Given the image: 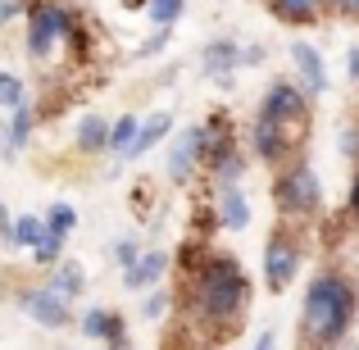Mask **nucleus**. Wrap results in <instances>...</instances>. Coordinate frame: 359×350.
<instances>
[{
    "label": "nucleus",
    "mask_w": 359,
    "mask_h": 350,
    "mask_svg": "<svg viewBox=\"0 0 359 350\" xmlns=\"http://www.w3.org/2000/svg\"><path fill=\"white\" fill-rule=\"evenodd\" d=\"M241 55H237V46L232 41H214L210 51H205V73H210L214 82H223V87H228L232 82V64H237Z\"/></svg>",
    "instance_id": "nucleus-11"
},
{
    "label": "nucleus",
    "mask_w": 359,
    "mask_h": 350,
    "mask_svg": "<svg viewBox=\"0 0 359 350\" xmlns=\"http://www.w3.org/2000/svg\"><path fill=\"white\" fill-rule=\"evenodd\" d=\"M0 105H9V109L23 105V82L14 73H0Z\"/></svg>",
    "instance_id": "nucleus-23"
},
{
    "label": "nucleus",
    "mask_w": 359,
    "mask_h": 350,
    "mask_svg": "<svg viewBox=\"0 0 359 350\" xmlns=\"http://www.w3.org/2000/svg\"><path fill=\"white\" fill-rule=\"evenodd\" d=\"M137 260H141V255H137V245H132V241H118V245H114V264H123V269H132Z\"/></svg>",
    "instance_id": "nucleus-27"
},
{
    "label": "nucleus",
    "mask_w": 359,
    "mask_h": 350,
    "mask_svg": "<svg viewBox=\"0 0 359 350\" xmlns=\"http://www.w3.org/2000/svg\"><path fill=\"white\" fill-rule=\"evenodd\" d=\"M137 132H141V128H137V119H132V114H128V119H118V128L109 132V146H114L118 155H128L132 141H137Z\"/></svg>",
    "instance_id": "nucleus-21"
},
{
    "label": "nucleus",
    "mask_w": 359,
    "mask_h": 350,
    "mask_svg": "<svg viewBox=\"0 0 359 350\" xmlns=\"http://www.w3.org/2000/svg\"><path fill=\"white\" fill-rule=\"evenodd\" d=\"M109 350H132V346H128V332H118V337H109Z\"/></svg>",
    "instance_id": "nucleus-31"
},
{
    "label": "nucleus",
    "mask_w": 359,
    "mask_h": 350,
    "mask_svg": "<svg viewBox=\"0 0 359 350\" xmlns=\"http://www.w3.org/2000/svg\"><path fill=\"white\" fill-rule=\"evenodd\" d=\"M105 141H109V128H105V119L87 114V119L78 123V150H87V155H96V150H105Z\"/></svg>",
    "instance_id": "nucleus-14"
},
{
    "label": "nucleus",
    "mask_w": 359,
    "mask_h": 350,
    "mask_svg": "<svg viewBox=\"0 0 359 350\" xmlns=\"http://www.w3.org/2000/svg\"><path fill=\"white\" fill-rule=\"evenodd\" d=\"M351 210L359 214V182H355V191H351Z\"/></svg>",
    "instance_id": "nucleus-35"
},
{
    "label": "nucleus",
    "mask_w": 359,
    "mask_h": 350,
    "mask_svg": "<svg viewBox=\"0 0 359 350\" xmlns=\"http://www.w3.org/2000/svg\"><path fill=\"white\" fill-rule=\"evenodd\" d=\"M255 150H259L264 159H278L282 150H287V137H282V123L259 114V123H255Z\"/></svg>",
    "instance_id": "nucleus-12"
},
{
    "label": "nucleus",
    "mask_w": 359,
    "mask_h": 350,
    "mask_svg": "<svg viewBox=\"0 0 359 350\" xmlns=\"http://www.w3.org/2000/svg\"><path fill=\"white\" fill-rule=\"evenodd\" d=\"M278 201H282L287 214H309L318 205V177L309 173V168H291L278 187Z\"/></svg>",
    "instance_id": "nucleus-5"
},
{
    "label": "nucleus",
    "mask_w": 359,
    "mask_h": 350,
    "mask_svg": "<svg viewBox=\"0 0 359 350\" xmlns=\"http://www.w3.org/2000/svg\"><path fill=\"white\" fill-rule=\"evenodd\" d=\"M337 5H341L346 14H359V0H337Z\"/></svg>",
    "instance_id": "nucleus-32"
},
{
    "label": "nucleus",
    "mask_w": 359,
    "mask_h": 350,
    "mask_svg": "<svg viewBox=\"0 0 359 350\" xmlns=\"http://www.w3.org/2000/svg\"><path fill=\"white\" fill-rule=\"evenodd\" d=\"M69 32H73V23L60 5H32V36H27V41H32L36 60H46V55L55 51V41L69 36Z\"/></svg>",
    "instance_id": "nucleus-4"
},
{
    "label": "nucleus",
    "mask_w": 359,
    "mask_h": 350,
    "mask_svg": "<svg viewBox=\"0 0 359 350\" xmlns=\"http://www.w3.org/2000/svg\"><path fill=\"white\" fill-rule=\"evenodd\" d=\"M259 114H269V119H278L282 128H287V123H305V96H300L296 87H291V82H282V87H273L269 96H264V109Z\"/></svg>",
    "instance_id": "nucleus-6"
},
{
    "label": "nucleus",
    "mask_w": 359,
    "mask_h": 350,
    "mask_svg": "<svg viewBox=\"0 0 359 350\" xmlns=\"http://www.w3.org/2000/svg\"><path fill=\"white\" fill-rule=\"evenodd\" d=\"M164 269H168V255H159V250H150V255H141L137 264H132L128 273H123V282H128L132 291H146L150 282H159L164 278Z\"/></svg>",
    "instance_id": "nucleus-10"
},
{
    "label": "nucleus",
    "mask_w": 359,
    "mask_h": 350,
    "mask_svg": "<svg viewBox=\"0 0 359 350\" xmlns=\"http://www.w3.org/2000/svg\"><path fill=\"white\" fill-rule=\"evenodd\" d=\"M255 350H273V332H264V337H259V346H255Z\"/></svg>",
    "instance_id": "nucleus-34"
},
{
    "label": "nucleus",
    "mask_w": 359,
    "mask_h": 350,
    "mask_svg": "<svg viewBox=\"0 0 359 350\" xmlns=\"http://www.w3.org/2000/svg\"><path fill=\"white\" fill-rule=\"evenodd\" d=\"M164 309H168V296H164V291H150V296L141 300V314H146V318H164Z\"/></svg>",
    "instance_id": "nucleus-26"
},
{
    "label": "nucleus",
    "mask_w": 359,
    "mask_h": 350,
    "mask_svg": "<svg viewBox=\"0 0 359 350\" xmlns=\"http://www.w3.org/2000/svg\"><path fill=\"white\" fill-rule=\"evenodd\" d=\"M291 60H296V73L305 82V91H323L327 87V69L318 60V51L309 41H291Z\"/></svg>",
    "instance_id": "nucleus-9"
},
{
    "label": "nucleus",
    "mask_w": 359,
    "mask_h": 350,
    "mask_svg": "<svg viewBox=\"0 0 359 350\" xmlns=\"http://www.w3.org/2000/svg\"><path fill=\"white\" fill-rule=\"evenodd\" d=\"M355 318V287L341 273H323V278L309 282L305 296V318H300V337L305 350H332L346 337Z\"/></svg>",
    "instance_id": "nucleus-1"
},
{
    "label": "nucleus",
    "mask_w": 359,
    "mask_h": 350,
    "mask_svg": "<svg viewBox=\"0 0 359 350\" xmlns=\"http://www.w3.org/2000/svg\"><path fill=\"white\" fill-rule=\"evenodd\" d=\"M55 291H60L64 300L82 291V269H78V264H60V273H55Z\"/></svg>",
    "instance_id": "nucleus-20"
},
{
    "label": "nucleus",
    "mask_w": 359,
    "mask_h": 350,
    "mask_svg": "<svg viewBox=\"0 0 359 350\" xmlns=\"http://www.w3.org/2000/svg\"><path fill=\"white\" fill-rule=\"evenodd\" d=\"M223 223L228 228H245L250 223V205H245V196H241V187H223Z\"/></svg>",
    "instance_id": "nucleus-15"
},
{
    "label": "nucleus",
    "mask_w": 359,
    "mask_h": 350,
    "mask_svg": "<svg viewBox=\"0 0 359 350\" xmlns=\"http://www.w3.org/2000/svg\"><path fill=\"white\" fill-rule=\"evenodd\" d=\"M14 14H18L14 0H0V23H5V18H14Z\"/></svg>",
    "instance_id": "nucleus-29"
},
{
    "label": "nucleus",
    "mask_w": 359,
    "mask_h": 350,
    "mask_svg": "<svg viewBox=\"0 0 359 350\" xmlns=\"http://www.w3.org/2000/svg\"><path fill=\"white\" fill-rule=\"evenodd\" d=\"M296 269H300L296 241H291L287 232H273L269 250H264V278H269V287H273V291H287L291 278H296Z\"/></svg>",
    "instance_id": "nucleus-3"
},
{
    "label": "nucleus",
    "mask_w": 359,
    "mask_h": 350,
    "mask_svg": "<svg viewBox=\"0 0 359 350\" xmlns=\"http://www.w3.org/2000/svg\"><path fill=\"white\" fill-rule=\"evenodd\" d=\"M73 223H78V214H73L69 205H50V214H46V228H50L55 236H69Z\"/></svg>",
    "instance_id": "nucleus-22"
},
{
    "label": "nucleus",
    "mask_w": 359,
    "mask_h": 350,
    "mask_svg": "<svg viewBox=\"0 0 359 350\" xmlns=\"http://www.w3.org/2000/svg\"><path fill=\"white\" fill-rule=\"evenodd\" d=\"M245 296H250V282L241 278L232 255H214L196 278V309L214 323H232L245 309Z\"/></svg>",
    "instance_id": "nucleus-2"
},
{
    "label": "nucleus",
    "mask_w": 359,
    "mask_h": 350,
    "mask_svg": "<svg viewBox=\"0 0 359 350\" xmlns=\"http://www.w3.org/2000/svg\"><path fill=\"white\" fill-rule=\"evenodd\" d=\"M164 46H168V27H159V32H155V36L146 41V55H159Z\"/></svg>",
    "instance_id": "nucleus-28"
},
{
    "label": "nucleus",
    "mask_w": 359,
    "mask_h": 350,
    "mask_svg": "<svg viewBox=\"0 0 359 350\" xmlns=\"http://www.w3.org/2000/svg\"><path fill=\"white\" fill-rule=\"evenodd\" d=\"M0 232H9V236H14V219H9V210H5V205H0Z\"/></svg>",
    "instance_id": "nucleus-30"
},
{
    "label": "nucleus",
    "mask_w": 359,
    "mask_h": 350,
    "mask_svg": "<svg viewBox=\"0 0 359 350\" xmlns=\"http://www.w3.org/2000/svg\"><path fill=\"white\" fill-rule=\"evenodd\" d=\"M27 128H32V109H27V105H18V109H14V123H9V137H5L9 155H14V150L27 141Z\"/></svg>",
    "instance_id": "nucleus-19"
},
{
    "label": "nucleus",
    "mask_w": 359,
    "mask_h": 350,
    "mask_svg": "<svg viewBox=\"0 0 359 350\" xmlns=\"http://www.w3.org/2000/svg\"><path fill=\"white\" fill-rule=\"evenodd\" d=\"M23 309L36 318V323H46V328H64V323H69V305H64V296L55 287L23 291Z\"/></svg>",
    "instance_id": "nucleus-7"
},
{
    "label": "nucleus",
    "mask_w": 359,
    "mask_h": 350,
    "mask_svg": "<svg viewBox=\"0 0 359 350\" xmlns=\"http://www.w3.org/2000/svg\"><path fill=\"white\" fill-rule=\"evenodd\" d=\"M168 128H173V114H155V119H150V123H146V128H141V132H137V141H132V150H128V155H123V159H137V155H146V150H150V146H155V141H159V137H164V132H168Z\"/></svg>",
    "instance_id": "nucleus-13"
},
{
    "label": "nucleus",
    "mask_w": 359,
    "mask_h": 350,
    "mask_svg": "<svg viewBox=\"0 0 359 350\" xmlns=\"http://www.w3.org/2000/svg\"><path fill=\"white\" fill-rule=\"evenodd\" d=\"M318 5H323V0H273V9H278L282 18H296V23L314 18V14H318Z\"/></svg>",
    "instance_id": "nucleus-17"
},
{
    "label": "nucleus",
    "mask_w": 359,
    "mask_h": 350,
    "mask_svg": "<svg viewBox=\"0 0 359 350\" xmlns=\"http://www.w3.org/2000/svg\"><path fill=\"white\" fill-rule=\"evenodd\" d=\"M351 78L359 82V51H351Z\"/></svg>",
    "instance_id": "nucleus-33"
},
{
    "label": "nucleus",
    "mask_w": 359,
    "mask_h": 350,
    "mask_svg": "<svg viewBox=\"0 0 359 350\" xmlns=\"http://www.w3.org/2000/svg\"><path fill=\"white\" fill-rule=\"evenodd\" d=\"M82 332H87V337H100V342H109V337L123 332V318L109 314V309H91V314L82 318Z\"/></svg>",
    "instance_id": "nucleus-16"
},
{
    "label": "nucleus",
    "mask_w": 359,
    "mask_h": 350,
    "mask_svg": "<svg viewBox=\"0 0 359 350\" xmlns=\"http://www.w3.org/2000/svg\"><path fill=\"white\" fill-rule=\"evenodd\" d=\"M177 14H182V0H150V18H155L159 27H168Z\"/></svg>",
    "instance_id": "nucleus-24"
},
{
    "label": "nucleus",
    "mask_w": 359,
    "mask_h": 350,
    "mask_svg": "<svg viewBox=\"0 0 359 350\" xmlns=\"http://www.w3.org/2000/svg\"><path fill=\"white\" fill-rule=\"evenodd\" d=\"M60 241H64V236H55V232H46V236H41V241H36V245H32V255H36V264H55V260H60Z\"/></svg>",
    "instance_id": "nucleus-25"
},
{
    "label": "nucleus",
    "mask_w": 359,
    "mask_h": 350,
    "mask_svg": "<svg viewBox=\"0 0 359 350\" xmlns=\"http://www.w3.org/2000/svg\"><path fill=\"white\" fill-rule=\"evenodd\" d=\"M205 137H210L205 128H187L182 137H177L173 155H168V173H173V182H187V177H191L196 159H201V150H205Z\"/></svg>",
    "instance_id": "nucleus-8"
},
{
    "label": "nucleus",
    "mask_w": 359,
    "mask_h": 350,
    "mask_svg": "<svg viewBox=\"0 0 359 350\" xmlns=\"http://www.w3.org/2000/svg\"><path fill=\"white\" fill-rule=\"evenodd\" d=\"M46 232H50V228H46L41 219H32V214H23V219H14V241H18V245H36V241H41Z\"/></svg>",
    "instance_id": "nucleus-18"
}]
</instances>
